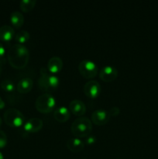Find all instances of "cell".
Masks as SVG:
<instances>
[{"instance_id": "cell-4", "label": "cell", "mask_w": 158, "mask_h": 159, "mask_svg": "<svg viewBox=\"0 0 158 159\" xmlns=\"http://www.w3.org/2000/svg\"><path fill=\"white\" fill-rule=\"evenodd\" d=\"M56 105V99L50 93H43L37 97L35 107L40 113H47L54 110Z\"/></svg>"}, {"instance_id": "cell-14", "label": "cell", "mask_w": 158, "mask_h": 159, "mask_svg": "<svg viewBox=\"0 0 158 159\" xmlns=\"http://www.w3.org/2000/svg\"><path fill=\"white\" fill-rule=\"evenodd\" d=\"M71 116V112L69 109L65 107H60L56 109L54 112V117L60 123H64L69 120Z\"/></svg>"}, {"instance_id": "cell-23", "label": "cell", "mask_w": 158, "mask_h": 159, "mask_svg": "<svg viewBox=\"0 0 158 159\" xmlns=\"http://www.w3.org/2000/svg\"><path fill=\"white\" fill-rule=\"evenodd\" d=\"M96 141V138L94 135H91V136H88V138H86V144H94Z\"/></svg>"}, {"instance_id": "cell-25", "label": "cell", "mask_w": 158, "mask_h": 159, "mask_svg": "<svg viewBox=\"0 0 158 159\" xmlns=\"http://www.w3.org/2000/svg\"><path fill=\"white\" fill-rule=\"evenodd\" d=\"M5 107H6V103H5L4 100H3V99H2L1 96H0V110L4 108Z\"/></svg>"}, {"instance_id": "cell-11", "label": "cell", "mask_w": 158, "mask_h": 159, "mask_svg": "<svg viewBox=\"0 0 158 159\" xmlns=\"http://www.w3.org/2000/svg\"><path fill=\"white\" fill-rule=\"evenodd\" d=\"M63 68V61L60 57L54 56L47 62V68L48 71L52 74L55 75L57 73L60 72Z\"/></svg>"}, {"instance_id": "cell-24", "label": "cell", "mask_w": 158, "mask_h": 159, "mask_svg": "<svg viewBox=\"0 0 158 159\" xmlns=\"http://www.w3.org/2000/svg\"><path fill=\"white\" fill-rule=\"evenodd\" d=\"M6 54V49L2 43H0V59H2Z\"/></svg>"}, {"instance_id": "cell-28", "label": "cell", "mask_w": 158, "mask_h": 159, "mask_svg": "<svg viewBox=\"0 0 158 159\" xmlns=\"http://www.w3.org/2000/svg\"><path fill=\"white\" fill-rule=\"evenodd\" d=\"M2 122V118H1V116H0V126H1Z\"/></svg>"}, {"instance_id": "cell-18", "label": "cell", "mask_w": 158, "mask_h": 159, "mask_svg": "<svg viewBox=\"0 0 158 159\" xmlns=\"http://www.w3.org/2000/svg\"><path fill=\"white\" fill-rule=\"evenodd\" d=\"M30 38V34L28 31L25 30H20L15 35V41L20 44H23L24 43L27 42Z\"/></svg>"}, {"instance_id": "cell-5", "label": "cell", "mask_w": 158, "mask_h": 159, "mask_svg": "<svg viewBox=\"0 0 158 159\" xmlns=\"http://www.w3.org/2000/svg\"><path fill=\"white\" fill-rule=\"evenodd\" d=\"M5 123L12 127H20L24 123L25 117L23 113L15 108L8 109L3 115Z\"/></svg>"}, {"instance_id": "cell-16", "label": "cell", "mask_w": 158, "mask_h": 159, "mask_svg": "<svg viewBox=\"0 0 158 159\" xmlns=\"http://www.w3.org/2000/svg\"><path fill=\"white\" fill-rule=\"evenodd\" d=\"M67 147L71 152H79L83 150L85 147V143L77 138H70L67 141Z\"/></svg>"}, {"instance_id": "cell-3", "label": "cell", "mask_w": 158, "mask_h": 159, "mask_svg": "<svg viewBox=\"0 0 158 159\" xmlns=\"http://www.w3.org/2000/svg\"><path fill=\"white\" fill-rule=\"evenodd\" d=\"M40 75L38 80V85L40 89L50 91L57 88L60 84V79L55 75L50 72L46 68H40Z\"/></svg>"}, {"instance_id": "cell-19", "label": "cell", "mask_w": 158, "mask_h": 159, "mask_svg": "<svg viewBox=\"0 0 158 159\" xmlns=\"http://www.w3.org/2000/svg\"><path fill=\"white\" fill-rule=\"evenodd\" d=\"M37 1L36 0H22L20 2V8L24 12H29L35 6Z\"/></svg>"}, {"instance_id": "cell-27", "label": "cell", "mask_w": 158, "mask_h": 159, "mask_svg": "<svg viewBox=\"0 0 158 159\" xmlns=\"http://www.w3.org/2000/svg\"><path fill=\"white\" fill-rule=\"evenodd\" d=\"M0 159H3V155L2 152H0Z\"/></svg>"}, {"instance_id": "cell-20", "label": "cell", "mask_w": 158, "mask_h": 159, "mask_svg": "<svg viewBox=\"0 0 158 159\" xmlns=\"http://www.w3.org/2000/svg\"><path fill=\"white\" fill-rule=\"evenodd\" d=\"M0 86L6 93H12L15 89V85L10 79H4L2 81Z\"/></svg>"}, {"instance_id": "cell-7", "label": "cell", "mask_w": 158, "mask_h": 159, "mask_svg": "<svg viewBox=\"0 0 158 159\" xmlns=\"http://www.w3.org/2000/svg\"><path fill=\"white\" fill-rule=\"evenodd\" d=\"M84 93L91 99H96L101 93V85L98 81H88L84 86Z\"/></svg>"}, {"instance_id": "cell-12", "label": "cell", "mask_w": 158, "mask_h": 159, "mask_svg": "<svg viewBox=\"0 0 158 159\" xmlns=\"http://www.w3.org/2000/svg\"><path fill=\"white\" fill-rule=\"evenodd\" d=\"M69 110L76 116H82L86 112V107L82 101L74 99L70 102Z\"/></svg>"}, {"instance_id": "cell-9", "label": "cell", "mask_w": 158, "mask_h": 159, "mask_svg": "<svg viewBox=\"0 0 158 159\" xmlns=\"http://www.w3.org/2000/svg\"><path fill=\"white\" fill-rule=\"evenodd\" d=\"M91 121L96 125H104L107 124L110 119L108 111L105 110H96L91 113Z\"/></svg>"}, {"instance_id": "cell-8", "label": "cell", "mask_w": 158, "mask_h": 159, "mask_svg": "<svg viewBox=\"0 0 158 159\" xmlns=\"http://www.w3.org/2000/svg\"><path fill=\"white\" fill-rule=\"evenodd\" d=\"M118 70L115 67L106 65L99 71V77L105 82H112L117 78Z\"/></svg>"}, {"instance_id": "cell-22", "label": "cell", "mask_w": 158, "mask_h": 159, "mask_svg": "<svg viewBox=\"0 0 158 159\" xmlns=\"http://www.w3.org/2000/svg\"><path fill=\"white\" fill-rule=\"evenodd\" d=\"M119 113H120V110L117 107H112L108 111L110 116H116L119 114Z\"/></svg>"}, {"instance_id": "cell-21", "label": "cell", "mask_w": 158, "mask_h": 159, "mask_svg": "<svg viewBox=\"0 0 158 159\" xmlns=\"http://www.w3.org/2000/svg\"><path fill=\"white\" fill-rule=\"evenodd\" d=\"M7 144V136L6 133L0 130V148H3Z\"/></svg>"}, {"instance_id": "cell-17", "label": "cell", "mask_w": 158, "mask_h": 159, "mask_svg": "<svg viewBox=\"0 0 158 159\" xmlns=\"http://www.w3.org/2000/svg\"><path fill=\"white\" fill-rule=\"evenodd\" d=\"M10 22L15 27H21L24 23V16L22 12L14 11L10 15Z\"/></svg>"}, {"instance_id": "cell-15", "label": "cell", "mask_w": 158, "mask_h": 159, "mask_svg": "<svg viewBox=\"0 0 158 159\" xmlns=\"http://www.w3.org/2000/svg\"><path fill=\"white\" fill-rule=\"evenodd\" d=\"M15 36V31L11 26L4 25L0 27V40L3 42H9Z\"/></svg>"}, {"instance_id": "cell-6", "label": "cell", "mask_w": 158, "mask_h": 159, "mask_svg": "<svg viewBox=\"0 0 158 159\" xmlns=\"http://www.w3.org/2000/svg\"><path fill=\"white\" fill-rule=\"evenodd\" d=\"M78 71L85 79H92L98 73V66L91 60H83L79 63Z\"/></svg>"}, {"instance_id": "cell-1", "label": "cell", "mask_w": 158, "mask_h": 159, "mask_svg": "<svg viewBox=\"0 0 158 159\" xmlns=\"http://www.w3.org/2000/svg\"><path fill=\"white\" fill-rule=\"evenodd\" d=\"M29 60V51L25 45L15 43L8 51V61L11 66L22 69L27 65Z\"/></svg>"}, {"instance_id": "cell-10", "label": "cell", "mask_w": 158, "mask_h": 159, "mask_svg": "<svg viewBox=\"0 0 158 159\" xmlns=\"http://www.w3.org/2000/svg\"><path fill=\"white\" fill-rule=\"evenodd\" d=\"M43 120L40 118L33 117L28 120L23 125V129L25 131L29 133H35L39 131L43 127Z\"/></svg>"}, {"instance_id": "cell-13", "label": "cell", "mask_w": 158, "mask_h": 159, "mask_svg": "<svg viewBox=\"0 0 158 159\" xmlns=\"http://www.w3.org/2000/svg\"><path fill=\"white\" fill-rule=\"evenodd\" d=\"M33 86V81L31 78L26 77L23 78L19 81L17 83V91L22 94H26V93H29Z\"/></svg>"}, {"instance_id": "cell-2", "label": "cell", "mask_w": 158, "mask_h": 159, "mask_svg": "<svg viewBox=\"0 0 158 159\" xmlns=\"http://www.w3.org/2000/svg\"><path fill=\"white\" fill-rule=\"evenodd\" d=\"M71 130L73 134L77 138L89 136L92 130L91 120L85 116L77 118L71 124Z\"/></svg>"}, {"instance_id": "cell-26", "label": "cell", "mask_w": 158, "mask_h": 159, "mask_svg": "<svg viewBox=\"0 0 158 159\" xmlns=\"http://www.w3.org/2000/svg\"><path fill=\"white\" fill-rule=\"evenodd\" d=\"M2 65L1 61H0V74H1L2 72Z\"/></svg>"}]
</instances>
